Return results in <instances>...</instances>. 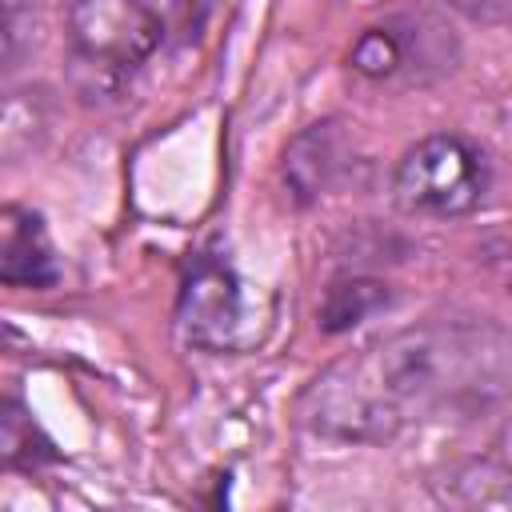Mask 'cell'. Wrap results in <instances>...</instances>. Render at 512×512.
<instances>
[{"label": "cell", "mask_w": 512, "mask_h": 512, "mask_svg": "<svg viewBox=\"0 0 512 512\" xmlns=\"http://www.w3.org/2000/svg\"><path fill=\"white\" fill-rule=\"evenodd\" d=\"M508 396L512 332L488 316H440L328 364L296 416L332 444H384L412 424L484 416Z\"/></svg>", "instance_id": "6da1fadb"}, {"label": "cell", "mask_w": 512, "mask_h": 512, "mask_svg": "<svg viewBox=\"0 0 512 512\" xmlns=\"http://www.w3.org/2000/svg\"><path fill=\"white\" fill-rule=\"evenodd\" d=\"M484 192H488L484 152L456 132L424 136L400 156L392 172V196L412 216H436V220L468 216L472 208L484 204Z\"/></svg>", "instance_id": "7a4b0ae2"}, {"label": "cell", "mask_w": 512, "mask_h": 512, "mask_svg": "<svg viewBox=\"0 0 512 512\" xmlns=\"http://www.w3.org/2000/svg\"><path fill=\"white\" fill-rule=\"evenodd\" d=\"M460 44L452 28L428 12H404L356 36L348 64L372 84H432L456 68Z\"/></svg>", "instance_id": "3957f363"}, {"label": "cell", "mask_w": 512, "mask_h": 512, "mask_svg": "<svg viewBox=\"0 0 512 512\" xmlns=\"http://www.w3.org/2000/svg\"><path fill=\"white\" fill-rule=\"evenodd\" d=\"M64 32L72 60L100 76L140 68L164 40V24L148 0H68Z\"/></svg>", "instance_id": "277c9868"}, {"label": "cell", "mask_w": 512, "mask_h": 512, "mask_svg": "<svg viewBox=\"0 0 512 512\" xmlns=\"http://www.w3.org/2000/svg\"><path fill=\"white\" fill-rule=\"evenodd\" d=\"M180 328L200 348L248 344V304L236 272L216 256H196L180 288Z\"/></svg>", "instance_id": "5b68a950"}, {"label": "cell", "mask_w": 512, "mask_h": 512, "mask_svg": "<svg viewBox=\"0 0 512 512\" xmlns=\"http://www.w3.org/2000/svg\"><path fill=\"white\" fill-rule=\"evenodd\" d=\"M0 280L8 288H52L60 280L44 220L20 204L0 212Z\"/></svg>", "instance_id": "8992f818"}, {"label": "cell", "mask_w": 512, "mask_h": 512, "mask_svg": "<svg viewBox=\"0 0 512 512\" xmlns=\"http://www.w3.org/2000/svg\"><path fill=\"white\" fill-rule=\"evenodd\" d=\"M348 168V144L336 120L304 128L288 148H284V184L300 204H312L324 196Z\"/></svg>", "instance_id": "52a82bcc"}, {"label": "cell", "mask_w": 512, "mask_h": 512, "mask_svg": "<svg viewBox=\"0 0 512 512\" xmlns=\"http://www.w3.org/2000/svg\"><path fill=\"white\" fill-rule=\"evenodd\" d=\"M384 304H388V288L380 280L352 276V280L328 284V292H324V300L316 308V320H320L324 332H348L352 324H360L364 316L380 312Z\"/></svg>", "instance_id": "ba28073f"}, {"label": "cell", "mask_w": 512, "mask_h": 512, "mask_svg": "<svg viewBox=\"0 0 512 512\" xmlns=\"http://www.w3.org/2000/svg\"><path fill=\"white\" fill-rule=\"evenodd\" d=\"M0 448H4V464L8 468H36V464L56 460L48 436L32 424L24 404L12 400V396L0 404Z\"/></svg>", "instance_id": "9c48e42d"}, {"label": "cell", "mask_w": 512, "mask_h": 512, "mask_svg": "<svg viewBox=\"0 0 512 512\" xmlns=\"http://www.w3.org/2000/svg\"><path fill=\"white\" fill-rule=\"evenodd\" d=\"M448 8H456L464 20L484 24V28L512 24V0H448Z\"/></svg>", "instance_id": "30bf717a"}, {"label": "cell", "mask_w": 512, "mask_h": 512, "mask_svg": "<svg viewBox=\"0 0 512 512\" xmlns=\"http://www.w3.org/2000/svg\"><path fill=\"white\" fill-rule=\"evenodd\" d=\"M212 4H216V0H176V16H180V28H184L188 36H196V32L204 28V20H208Z\"/></svg>", "instance_id": "8fae6325"}, {"label": "cell", "mask_w": 512, "mask_h": 512, "mask_svg": "<svg viewBox=\"0 0 512 512\" xmlns=\"http://www.w3.org/2000/svg\"><path fill=\"white\" fill-rule=\"evenodd\" d=\"M508 292H512V288H508Z\"/></svg>", "instance_id": "7c38bea8"}]
</instances>
